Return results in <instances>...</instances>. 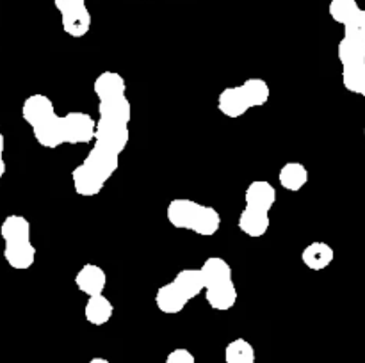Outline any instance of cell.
I'll return each instance as SVG.
<instances>
[{
	"instance_id": "15",
	"label": "cell",
	"mask_w": 365,
	"mask_h": 363,
	"mask_svg": "<svg viewBox=\"0 0 365 363\" xmlns=\"http://www.w3.org/2000/svg\"><path fill=\"white\" fill-rule=\"evenodd\" d=\"M278 182L284 189L291 192L302 191L303 187L309 182V169L305 167V164L296 162V160H291V162H285L284 166L280 167V173H278Z\"/></svg>"
},
{
	"instance_id": "25",
	"label": "cell",
	"mask_w": 365,
	"mask_h": 363,
	"mask_svg": "<svg viewBox=\"0 0 365 363\" xmlns=\"http://www.w3.org/2000/svg\"><path fill=\"white\" fill-rule=\"evenodd\" d=\"M4 146H6V141H4V134L0 132V178L6 173V160H4Z\"/></svg>"
},
{
	"instance_id": "5",
	"label": "cell",
	"mask_w": 365,
	"mask_h": 363,
	"mask_svg": "<svg viewBox=\"0 0 365 363\" xmlns=\"http://www.w3.org/2000/svg\"><path fill=\"white\" fill-rule=\"evenodd\" d=\"M205 278V301L217 312H228L237 302V288L234 283L230 263L221 256H210L200 267Z\"/></svg>"
},
{
	"instance_id": "19",
	"label": "cell",
	"mask_w": 365,
	"mask_h": 363,
	"mask_svg": "<svg viewBox=\"0 0 365 363\" xmlns=\"http://www.w3.org/2000/svg\"><path fill=\"white\" fill-rule=\"evenodd\" d=\"M255 347L246 338H234L225 347V362L227 363H255Z\"/></svg>"
},
{
	"instance_id": "11",
	"label": "cell",
	"mask_w": 365,
	"mask_h": 363,
	"mask_svg": "<svg viewBox=\"0 0 365 363\" xmlns=\"http://www.w3.org/2000/svg\"><path fill=\"white\" fill-rule=\"evenodd\" d=\"M52 114H56L53 102L46 95H39V93L29 96L24 105H21V117H24L25 123L31 125V128L48 120Z\"/></svg>"
},
{
	"instance_id": "10",
	"label": "cell",
	"mask_w": 365,
	"mask_h": 363,
	"mask_svg": "<svg viewBox=\"0 0 365 363\" xmlns=\"http://www.w3.org/2000/svg\"><path fill=\"white\" fill-rule=\"evenodd\" d=\"M75 285L82 294L98 295L103 294L107 285V274L98 263H84L75 274Z\"/></svg>"
},
{
	"instance_id": "9",
	"label": "cell",
	"mask_w": 365,
	"mask_h": 363,
	"mask_svg": "<svg viewBox=\"0 0 365 363\" xmlns=\"http://www.w3.org/2000/svg\"><path fill=\"white\" fill-rule=\"evenodd\" d=\"M245 201L246 209L269 214L273 205L277 203V189H274V185L269 184V182L255 180L246 187Z\"/></svg>"
},
{
	"instance_id": "6",
	"label": "cell",
	"mask_w": 365,
	"mask_h": 363,
	"mask_svg": "<svg viewBox=\"0 0 365 363\" xmlns=\"http://www.w3.org/2000/svg\"><path fill=\"white\" fill-rule=\"evenodd\" d=\"M6 248L4 258L16 270L31 269L36 260V248L31 242V223L24 216H7L0 226Z\"/></svg>"
},
{
	"instance_id": "28",
	"label": "cell",
	"mask_w": 365,
	"mask_h": 363,
	"mask_svg": "<svg viewBox=\"0 0 365 363\" xmlns=\"http://www.w3.org/2000/svg\"><path fill=\"white\" fill-rule=\"evenodd\" d=\"M364 135H365V128H364Z\"/></svg>"
},
{
	"instance_id": "8",
	"label": "cell",
	"mask_w": 365,
	"mask_h": 363,
	"mask_svg": "<svg viewBox=\"0 0 365 363\" xmlns=\"http://www.w3.org/2000/svg\"><path fill=\"white\" fill-rule=\"evenodd\" d=\"M98 102H114L127 98V82L118 71H102L93 84Z\"/></svg>"
},
{
	"instance_id": "4",
	"label": "cell",
	"mask_w": 365,
	"mask_h": 363,
	"mask_svg": "<svg viewBox=\"0 0 365 363\" xmlns=\"http://www.w3.org/2000/svg\"><path fill=\"white\" fill-rule=\"evenodd\" d=\"M166 217L173 228L192 231L202 237H212L221 228V216L214 206L189 198L171 199L166 209Z\"/></svg>"
},
{
	"instance_id": "16",
	"label": "cell",
	"mask_w": 365,
	"mask_h": 363,
	"mask_svg": "<svg viewBox=\"0 0 365 363\" xmlns=\"http://www.w3.org/2000/svg\"><path fill=\"white\" fill-rule=\"evenodd\" d=\"M61 23H63V31L71 38H84L91 28V13H89L88 6L81 7V9L70 11V13L61 14Z\"/></svg>"
},
{
	"instance_id": "23",
	"label": "cell",
	"mask_w": 365,
	"mask_h": 363,
	"mask_svg": "<svg viewBox=\"0 0 365 363\" xmlns=\"http://www.w3.org/2000/svg\"><path fill=\"white\" fill-rule=\"evenodd\" d=\"M166 363H196V358L189 349L177 347L166 356Z\"/></svg>"
},
{
	"instance_id": "17",
	"label": "cell",
	"mask_w": 365,
	"mask_h": 363,
	"mask_svg": "<svg viewBox=\"0 0 365 363\" xmlns=\"http://www.w3.org/2000/svg\"><path fill=\"white\" fill-rule=\"evenodd\" d=\"M173 283L187 295L189 301L205 292V278H203L202 269H182L173 278Z\"/></svg>"
},
{
	"instance_id": "7",
	"label": "cell",
	"mask_w": 365,
	"mask_h": 363,
	"mask_svg": "<svg viewBox=\"0 0 365 363\" xmlns=\"http://www.w3.org/2000/svg\"><path fill=\"white\" fill-rule=\"evenodd\" d=\"M269 84L260 77H252L241 85L223 89L217 96V109L223 116L241 117L253 107H264L269 102Z\"/></svg>"
},
{
	"instance_id": "2",
	"label": "cell",
	"mask_w": 365,
	"mask_h": 363,
	"mask_svg": "<svg viewBox=\"0 0 365 363\" xmlns=\"http://www.w3.org/2000/svg\"><path fill=\"white\" fill-rule=\"evenodd\" d=\"M98 121H96L95 146L107 152L120 153L127 148L130 130L128 125L132 120V105L128 98L114 100V102H98Z\"/></svg>"
},
{
	"instance_id": "21",
	"label": "cell",
	"mask_w": 365,
	"mask_h": 363,
	"mask_svg": "<svg viewBox=\"0 0 365 363\" xmlns=\"http://www.w3.org/2000/svg\"><path fill=\"white\" fill-rule=\"evenodd\" d=\"M360 11V6L356 0H331L328 6V13L337 23L346 25L356 13Z\"/></svg>"
},
{
	"instance_id": "24",
	"label": "cell",
	"mask_w": 365,
	"mask_h": 363,
	"mask_svg": "<svg viewBox=\"0 0 365 363\" xmlns=\"http://www.w3.org/2000/svg\"><path fill=\"white\" fill-rule=\"evenodd\" d=\"M53 6L59 11L61 14L70 13V11L81 9V7H86V0H53Z\"/></svg>"
},
{
	"instance_id": "18",
	"label": "cell",
	"mask_w": 365,
	"mask_h": 363,
	"mask_svg": "<svg viewBox=\"0 0 365 363\" xmlns=\"http://www.w3.org/2000/svg\"><path fill=\"white\" fill-rule=\"evenodd\" d=\"M337 56L342 66L362 64L365 63V43L344 36L337 46Z\"/></svg>"
},
{
	"instance_id": "20",
	"label": "cell",
	"mask_w": 365,
	"mask_h": 363,
	"mask_svg": "<svg viewBox=\"0 0 365 363\" xmlns=\"http://www.w3.org/2000/svg\"><path fill=\"white\" fill-rule=\"evenodd\" d=\"M342 84L349 93L362 95L365 89V63L342 66Z\"/></svg>"
},
{
	"instance_id": "12",
	"label": "cell",
	"mask_w": 365,
	"mask_h": 363,
	"mask_svg": "<svg viewBox=\"0 0 365 363\" xmlns=\"http://www.w3.org/2000/svg\"><path fill=\"white\" fill-rule=\"evenodd\" d=\"M189 299L173 281L160 285L155 292V305L166 315H177L187 306Z\"/></svg>"
},
{
	"instance_id": "3",
	"label": "cell",
	"mask_w": 365,
	"mask_h": 363,
	"mask_svg": "<svg viewBox=\"0 0 365 363\" xmlns=\"http://www.w3.org/2000/svg\"><path fill=\"white\" fill-rule=\"evenodd\" d=\"M120 167V153L93 146L84 160L71 171V182L78 196H96Z\"/></svg>"
},
{
	"instance_id": "14",
	"label": "cell",
	"mask_w": 365,
	"mask_h": 363,
	"mask_svg": "<svg viewBox=\"0 0 365 363\" xmlns=\"http://www.w3.org/2000/svg\"><path fill=\"white\" fill-rule=\"evenodd\" d=\"M114 305L103 294L89 295L84 305V317L93 326H103L113 319Z\"/></svg>"
},
{
	"instance_id": "1",
	"label": "cell",
	"mask_w": 365,
	"mask_h": 363,
	"mask_svg": "<svg viewBox=\"0 0 365 363\" xmlns=\"http://www.w3.org/2000/svg\"><path fill=\"white\" fill-rule=\"evenodd\" d=\"M96 120L88 112L71 110L64 116L52 114L48 120L32 128L34 139L43 148H59L63 144H88L95 141Z\"/></svg>"
},
{
	"instance_id": "22",
	"label": "cell",
	"mask_w": 365,
	"mask_h": 363,
	"mask_svg": "<svg viewBox=\"0 0 365 363\" xmlns=\"http://www.w3.org/2000/svg\"><path fill=\"white\" fill-rule=\"evenodd\" d=\"M344 36L365 43V11L360 9L348 23L344 25Z\"/></svg>"
},
{
	"instance_id": "27",
	"label": "cell",
	"mask_w": 365,
	"mask_h": 363,
	"mask_svg": "<svg viewBox=\"0 0 365 363\" xmlns=\"http://www.w3.org/2000/svg\"><path fill=\"white\" fill-rule=\"evenodd\" d=\"M362 96H364V98H365V89H364V93H362Z\"/></svg>"
},
{
	"instance_id": "13",
	"label": "cell",
	"mask_w": 365,
	"mask_h": 363,
	"mask_svg": "<svg viewBox=\"0 0 365 363\" xmlns=\"http://www.w3.org/2000/svg\"><path fill=\"white\" fill-rule=\"evenodd\" d=\"M335 258V251L330 244L323 241H316L307 246L302 251V260L310 270H324L331 265Z\"/></svg>"
},
{
	"instance_id": "26",
	"label": "cell",
	"mask_w": 365,
	"mask_h": 363,
	"mask_svg": "<svg viewBox=\"0 0 365 363\" xmlns=\"http://www.w3.org/2000/svg\"><path fill=\"white\" fill-rule=\"evenodd\" d=\"M88 363H110V362H109V359L100 358V356H96V358H91V359H89Z\"/></svg>"
}]
</instances>
